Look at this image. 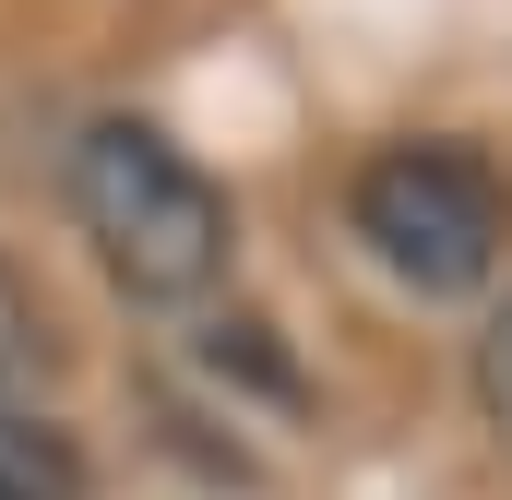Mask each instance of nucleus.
Wrapping results in <instances>:
<instances>
[{
	"instance_id": "nucleus-2",
	"label": "nucleus",
	"mask_w": 512,
	"mask_h": 500,
	"mask_svg": "<svg viewBox=\"0 0 512 500\" xmlns=\"http://www.w3.org/2000/svg\"><path fill=\"white\" fill-rule=\"evenodd\" d=\"M346 215H358L370 262L405 274L417 298L489 286V262H501V239H512L501 179H489L477 155H453V143H393V155H370L358 191H346Z\"/></svg>"
},
{
	"instance_id": "nucleus-4",
	"label": "nucleus",
	"mask_w": 512,
	"mask_h": 500,
	"mask_svg": "<svg viewBox=\"0 0 512 500\" xmlns=\"http://www.w3.org/2000/svg\"><path fill=\"white\" fill-rule=\"evenodd\" d=\"M48 358H60V346H48V298H36L24 262L0 250V405H24V393L48 381Z\"/></svg>"
},
{
	"instance_id": "nucleus-1",
	"label": "nucleus",
	"mask_w": 512,
	"mask_h": 500,
	"mask_svg": "<svg viewBox=\"0 0 512 500\" xmlns=\"http://www.w3.org/2000/svg\"><path fill=\"white\" fill-rule=\"evenodd\" d=\"M72 215H84L96 262L120 274L131 298H155V310L203 298L227 274V239H239L227 227V191L143 120H96L72 143Z\"/></svg>"
},
{
	"instance_id": "nucleus-5",
	"label": "nucleus",
	"mask_w": 512,
	"mask_h": 500,
	"mask_svg": "<svg viewBox=\"0 0 512 500\" xmlns=\"http://www.w3.org/2000/svg\"><path fill=\"white\" fill-rule=\"evenodd\" d=\"M477 405H489V429L512 441V310L477 334Z\"/></svg>"
},
{
	"instance_id": "nucleus-3",
	"label": "nucleus",
	"mask_w": 512,
	"mask_h": 500,
	"mask_svg": "<svg viewBox=\"0 0 512 500\" xmlns=\"http://www.w3.org/2000/svg\"><path fill=\"white\" fill-rule=\"evenodd\" d=\"M0 500H84L72 429H48L36 405H0Z\"/></svg>"
}]
</instances>
